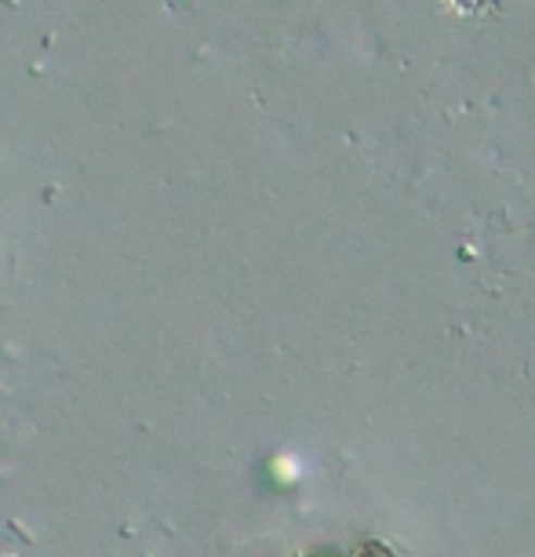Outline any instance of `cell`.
Returning <instances> with one entry per match:
<instances>
[{
  "instance_id": "cell-1",
  "label": "cell",
  "mask_w": 535,
  "mask_h": 557,
  "mask_svg": "<svg viewBox=\"0 0 535 557\" xmlns=\"http://www.w3.org/2000/svg\"><path fill=\"white\" fill-rule=\"evenodd\" d=\"M353 557H390V550H386L383 543H364Z\"/></svg>"
}]
</instances>
